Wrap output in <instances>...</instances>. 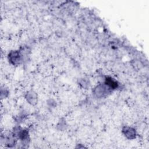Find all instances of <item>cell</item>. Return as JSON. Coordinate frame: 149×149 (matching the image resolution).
<instances>
[{
    "instance_id": "6da1fadb",
    "label": "cell",
    "mask_w": 149,
    "mask_h": 149,
    "mask_svg": "<svg viewBox=\"0 0 149 149\" xmlns=\"http://www.w3.org/2000/svg\"><path fill=\"white\" fill-rule=\"evenodd\" d=\"M109 89L111 88L105 84V85H99L96 88H95L94 94L98 97H102L109 92Z\"/></svg>"
},
{
    "instance_id": "7a4b0ae2",
    "label": "cell",
    "mask_w": 149,
    "mask_h": 149,
    "mask_svg": "<svg viewBox=\"0 0 149 149\" xmlns=\"http://www.w3.org/2000/svg\"><path fill=\"white\" fill-rule=\"evenodd\" d=\"M122 132L127 139H133L136 137V130L131 127L125 126L122 129Z\"/></svg>"
},
{
    "instance_id": "3957f363",
    "label": "cell",
    "mask_w": 149,
    "mask_h": 149,
    "mask_svg": "<svg viewBox=\"0 0 149 149\" xmlns=\"http://www.w3.org/2000/svg\"><path fill=\"white\" fill-rule=\"evenodd\" d=\"M9 59L14 65L19 64L22 61V57L20 53L17 51L10 52L9 55Z\"/></svg>"
},
{
    "instance_id": "277c9868",
    "label": "cell",
    "mask_w": 149,
    "mask_h": 149,
    "mask_svg": "<svg viewBox=\"0 0 149 149\" xmlns=\"http://www.w3.org/2000/svg\"><path fill=\"white\" fill-rule=\"evenodd\" d=\"M105 84L107 86H108L111 89L115 88L118 87V84L117 83V82L114 81L113 80H112V79H111V77L106 78Z\"/></svg>"
},
{
    "instance_id": "5b68a950",
    "label": "cell",
    "mask_w": 149,
    "mask_h": 149,
    "mask_svg": "<svg viewBox=\"0 0 149 149\" xmlns=\"http://www.w3.org/2000/svg\"><path fill=\"white\" fill-rule=\"evenodd\" d=\"M26 98L27 99V101H29V103H30L31 104H34L36 103L37 96H36V94L34 93H33V91L29 92L27 94Z\"/></svg>"
}]
</instances>
